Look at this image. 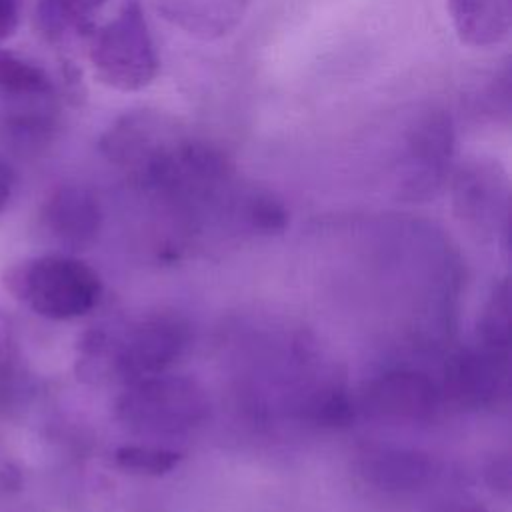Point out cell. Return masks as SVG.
Masks as SVG:
<instances>
[{"mask_svg": "<svg viewBox=\"0 0 512 512\" xmlns=\"http://www.w3.org/2000/svg\"><path fill=\"white\" fill-rule=\"evenodd\" d=\"M4 288L48 320H72L90 312L102 294L100 276L72 254H44L12 264Z\"/></svg>", "mask_w": 512, "mask_h": 512, "instance_id": "1", "label": "cell"}, {"mask_svg": "<svg viewBox=\"0 0 512 512\" xmlns=\"http://www.w3.org/2000/svg\"><path fill=\"white\" fill-rule=\"evenodd\" d=\"M208 412V394L196 380L166 372L130 382L116 400L118 420L148 436L186 434L198 428Z\"/></svg>", "mask_w": 512, "mask_h": 512, "instance_id": "2", "label": "cell"}, {"mask_svg": "<svg viewBox=\"0 0 512 512\" xmlns=\"http://www.w3.org/2000/svg\"><path fill=\"white\" fill-rule=\"evenodd\" d=\"M90 62L96 78L120 92H138L158 74V56L138 0H126L114 20L92 38Z\"/></svg>", "mask_w": 512, "mask_h": 512, "instance_id": "3", "label": "cell"}, {"mask_svg": "<svg viewBox=\"0 0 512 512\" xmlns=\"http://www.w3.org/2000/svg\"><path fill=\"white\" fill-rule=\"evenodd\" d=\"M190 340L186 320L176 312H152L136 320L126 332L106 342V336H94L88 344L90 356H108L114 374L126 384L166 372L180 358Z\"/></svg>", "mask_w": 512, "mask_h": 512, "instance_id": "4", "label": "cell"}, {"mask_svg": "<svg viewBox=\"0 0 512 512\" xmlns=\"http://www.w3.org/2000/svg\"><path fill=\"white\" fill-rule=\"evenodd\" d=\"M456 134L448 112H422L406 132L396 164V192L402 200L424 202L434 198L448 180Z\"/></svg>", "mask_w": 512, "mask_h": 512, "instance_id": "5", "label": "cell"}, {"mask_svg": "<svg viewBox=\"0 0 512 512\" xmlns=\"http://www.w3.org/2000/svg\"><path fill=\"white\" fill-rule=\"evenodd\" d=\"M456 216L478 234H496L508 222V178L498 162L470 158L452 178Z\"/></svg>", "mask_w": 512, "mask_h": 512, "instance_id": "6", "label": "cell"}, {"mask_svg": "<svg viewBox=\"0 0 512 512\" xmlns=\"http://www.w3.org/2000/svg\"><path fill=\"white\" fill-rule=\"evenodd\" d=\"M440 392L458 408L496 406L508 394V352L482 344L458 350L446 362Z\"/></svg>", "mask_w": 512, "mask_h": 512, "instance_id": "7", "label": "cell"}, {"mask_svg": "<svg viewBox=\"0 0 512 512\" xmlns=\"http://www.w3.org/2000/svg\"><path fill=\"white\" fill-rule=\"evenodd\" d=\"M442 402V392L432 378L418 370H390L368 382L364 408L388 420L422 422L434 416Z\"/></svg>", "mask_w": 512, "mask_h": 512, "instance_id": "8", "label": "cell"}, {"mask_svg": "<svg viewBox=\"0 0 512 512\" xmlns=\"http://www.w3.org/2000/svg\"><path fill=\"white\" fill-rule=\"evenodd\" d=\"M40 228L64 250H86L102 228L100 202L86 186L62 184L42 202Z\"/></svg>", "mask_w": 512, "mask_h": 512, "instance_id": "9", "label": "cell"}, {"mask_svg": "<svg viewBox=\"0 0 512 512\" xmlns=\"http://www.w3.org/2000/svg\"><path fill=\"white\" fill-rule=\"evenodd\" d=\"M250 0H158L166 22L198 40L228 36L242 22Z\"/></svg>", "mask_w": 512, "mask_h": 512, "instance_id": "10", "label": "cell"}, {"mask_svg": "<svg viewBox=\"0 0 512 512\" xmlns=\"http://www.w3.org/2000/svg\"><path fill=\"white\" fill-rule=\"evenodd\" d=\"M360 474L376 490L402 494L420 490L430 480L432 462L416 450L380 446L362 456Z\"/></svg>", "mask_w": 512, "mask_h": 512, "instance_id": "11", "label": "cell"}, {"mask_svg": "<svg viewBox=\"0 0 512 512\" xmlns=\"http://www.w3.org/2000/svg\"><path fill=\"white\" fill-rule=\"evenodd\" d=\"M58 128L56 96L22 98L8 110L0 126V138L18 156H32L46 148Z\"/></svg>", "mask_w": 512, "mask_h": 512, "instance_id": "12", "label": "cell"}, {"mask_svg": "<svg viewBox=\"0 0 512 512\" xmlns=\"http://www.w3.org/2000/svg\"><path fill=\"white\" fill-rule=\"evenodd\" d=\"M448 14L462 44L488 48L508 38L512 0H448Z\"/></svg>", "mask_w": 512, "mask_h": 512, "instance_id": "13", "label": "cell"}, {"mask_svg": "<svg viewBox=\"0 0 512 512\" xmlns=\"http://www.w3.org/2000/svg\"><path fill=\"white\" fill-rule=\"evenodd\" d=\"M0 92L12 100L54 96L50 76L36 64L0 50Z\"/></svg>", "mask_w": 512, "mask_h": 512, "instance_id": "14", "label": "cell"}, {"mask_svg": "<svg viewBox=\"0 0 512 512\" xmlns=\"http://www.w3.org/2000/svg\"><path fill=\"white\" fill-rule=\"evenodd\" d=\"M104 0H38L34 22L48 40H60L66 32L78 28Z\"/></svg>", "mask_w": 512, "mask_h": 512, "instance_id": "15", "label": "cell"}, {"mask_svg": "<svg viewBox=\"0 0 512 512\" xmlns=\"http://www.w3.org/2000/svg\"><path fill=\"white\" fill-rule=\"evenodd\" d=\"M234 212L252 228L262 234H276L288 226V210L268 190H244L238 192Z\"/></svg>", "mask_w": 512, "mask_h": 512, "instance_id": "16", "label": "cell"}, {"mask_svg": "<svg viewBox=\"0 0 512 512\" xmlns=\"http://www.w3.org/2000/svg\"><path fill=\"white\" fill-rule=\"evenodd\" d=\"M478 344L508 352L510 350V290L508 280L494 286L478 320Z\"/></svg>", "mask_w": 512, "mask_h": 512, "instance_id": "17", "label": "cell"}, {"mask_svg": "<svg viewBox=\"0 0 512 512\" xmlns=\"http://www.w3.org/2000/svg\"><path fill=\"white\" fill-rule=\"evenodd\" d=\"M114 460L120 468L132 474L162 476L180 464L182 454L168 448H160V446L130 444V446H120L114 452Z\"/></svg>", "mask_w": 512, "mask_h": 512, "instance_id": "18", "label": "cell"}, {"mask_svg": "<svg viewBox=\"0 0 512 512\" xmlns=\"http://www.w3.org/2000/svg\"><path fill=\"white\" fill-rule=\"evenodd\" d=\"M308 416L318 426H348L354 420V404L342 386H328L312 396Z\"/></svg>", "mask_w": 512, "mask_h": 512, "instance_id": "19", "label": "cell"}, {"mask_svg": "<svg viewBox=\"0 0 512 512\" xmlns=\"http://www.w3.org/2000/svg\"><path fill=\"white\" fill-rule=\"evenodd\" d=\"M20 22V0H0V40L10 38Z\"/></svg>", "mask_w": 512, "mask_h": 512, "instance_id": "20", "label": "cell"}, {"mask_svg": "<svg viewBox=\"0 0 512 512\" xmlns=\"http://www.w3.org/2000/svg\"><path fill=\"white\" fill-rule=\"evenodd\" d=\"M14 190V170L12 166L0 158V212L6 208Z\"/></svg>", "mask_w": 512, "mask_h": 512, "instance_id": "21", "label": "cell"}, {"mask_svg": "<svg viewBox=\"0 0 512 512\" xmlns=\"http://www.w3.org/2000/svg\"><path fill=\"white\" fill-rule=\"evenodd\" d=\"M446 512H488V510L478 506V504H458V506L448 508Z\"/></svg>", "mask_w": 512, "mask_h": 512, "instance_id": "22", "label": "cell"}]
</instances>
